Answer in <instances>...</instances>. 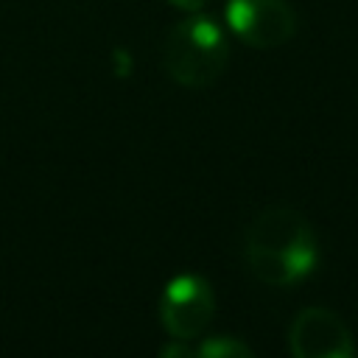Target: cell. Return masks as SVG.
Listing matches in <instances>:
<instances>
[{
	"mask_svg": "<svg viewBox=\"0 0 358 358\" xmlns=\"http://www.w3.org/2000/svg\"><path fill=\"white\" fill-rule=\"evenodd\" d=\"M246 260L266 285H294L316 266V235L288 204L263 207L246 227Z\"/></svg>",
	"mask_w": 358,
	"mask_h": 358,
	"instance_id": "obj_1",
	"label": "cell"
},
{
	"mask_svg": "<svg viewBox=\"0 0 358 358\" xmlns=\"http://www.w3.org/2000/svg\"><path fill=\"white\" fill-rule=\"evenodd\" d=\"M229 59L227 39L210 17L179 20L165 39V70L182 87H207L213 84Z\"/></svg>",
	"mask_w": 358,
	"mask_h": 358,
	"instance_id": "obj_2",
	"label": "cell"
},
{
	"mask_svg": "<svg viewBox=\"0 0 358 358\" xmlns=\"http://www.w3.org/2000/svg\"><path fill=\"white\" fill-rule=\"evenodd\" d=\"M213 310H215V299H213L210 285L193 274L173 277L165 285L162 299H159L162 327L179 341H190L201 336V330L213 319Z\"/></svg>",
	"mask_w": 358,
	"mask_h": 358,
	"instance_id": "obj_3",
	"label": "cell"
},
{
	"mask_svg": "<svg viewBox=\"0 0 358 358\" xmlns=\"http://www.w3.org/2000/svg\"><path fill=\"white\" fill-rule=\"evenodd\" d=\"M227 22L252 48H280L296 31V14L285 0H229Z\"/></svg>",
	"mask_w": 358,
	"mask_h": 358,
	"instance_id": "obj_4",
	"label": "cell"
},
{
	"mask_svg": "<svg viewBox=\"0 0 358 358\" xmlns=\"http://www.w3.org/2000/svg\"><path fill=\"white\" fill-rule=\"evenodd\" d=\"M288 347L296 358H350L355 352L350 327L330 308H305L294 316Z\"/></svg>",
	"mask_w": 358,
	"mask_h": 358,
	"instance_id": "obj_5",
	"label": "cell"
},
{
	"mask_svg": "<svg viewBox=\"0 0 358 358\" xmlns=\"http://www.w3.org/2000/svg\"><path fill=\"white\" fill-rule=\"evenodd\" d=\"M201 355H210V358H235V355H249V347H243L241 341H235V338H227V336H218V338H213V341H207L201 350H199Z\"/></svg>",
	"mask_w": 358,
	"mask_h": 358,
	"instance_id": "obj_6",
	"label": "cell"
},
{
	"mask_svg": "<svg viewBox=\"0 0 358 358\" xmlns=\"http://www.w3.org/2000/svg\"><path fill=\"white\" fill-rule=\"evenodd\" d=\"M168 3L176 6V8H182V11H199L204 6V0H168Z\"/></svg>",
	"mask_w": 358,
	"mask_h": 358,
	"instance_id": "obj_7",
	"label": "cell"
}]
</instances>
